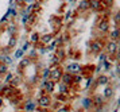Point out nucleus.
I'll use <instances>...</instances> for the list:
<instances>
[{"instance_id":"obj_1","label":"nucleus","mask_w":120,"mask_h":112,"mask_svg":"<svg viewBox=\"0 0 120 112\" xmlns=\"http://www.w3.org/2000/svg\"><path fill=\"white\" fill-rule=\"evenodd\" d=\"M64 74V68L61 65H53L50 68V80H53L54 82H60L61 77Z\"/></svg>"},{"instance_id":"obj_2","label":"nucleus","mask_w":120,"mask_h":112,"mask_svg":"<svg viewBox=\"0 0 120 112\" xmlns=\"http://www.w3.org/2000/svg\"><path fill=\"white\" fill-rule=\"evenodd\" d=\"M51 103H53V100H51V96H50V95H47V93L41 95V96L38 97V100H37L38 107H45V108H50Z\"/></svg>"},{"instance_id":"obj_3","label":"nucleus","mask_w":120,"mask_h":112,"mask_svg":"<svg viewBox=\"0 0 120 112\" xmlns=\"http://www.w3.org/2000/svg\"><path fill=\"white\" fill-rule=\"evenodd\" d=\"M31 62H33V61H31L30 57H22L20 61H19V65H18V73H19V74L23 73V72H24V70L31 65Z\"/></svg>"},{"instance_id":"obj_4","label":"nucleus","mask_w":120,"mask_h":112,"mask_svg":"<svg viewBox=\"0 0 120 112\" xmlns=\"http://www.w3.org/2000/svg\"><path fill=\"white\" fill-rule=\"evenodd\" d=\"M37 107H38L37 101L33 100V99H28V100H26L24 104H23V112H35Z\"/></svg>"},{"instance_id":"obj_5","label":"nucleus","mask_w":120,"mask_h":112,"mask_svg":"<svg viewBox=\"0 0 120 112\" xmlns=\"http://www.w3.org/2000/svg\"><path fill=\"white\" fill-rule=\"evenodd\" d=\"M103 49H104V45H103L101 41L94 39V41L90 42V51H92L93 54H100L103 51Z\"/></svg>"},{"instance_id":"obj_6","label":"nucleus","mask_w":120,"mask_h":112,"mask_svg":"<svg viewBox=\"0 0 120 112\" xmlns=\"http://www.w3.org/2000/svg\"><path fill=\"white\" fill-rule=\"evenodd\" d=\"M105 51L108 55H115L117 53V41H109L105 45Z\"/></svg>"},{"instance_id":"obj_7","label":"nucleus","mask_w":120,"mask_h":112,"mask_svg":"<svg viewBox=\"0 0 120 112\" xmlns=\"http://www.w3.org/2000/svg\"><path fill=\"white\" fill-rule=\"evenodd\" d=\"M97 30L100 32H108L109 30V20L107 19V18H103V19H100L97 23Z\"/></svg>"},{"instance_id":"obj_8","label":"nucleus","mask_w":120,"mask_h":112,"mask_svg":"<svg viewBox=\"0 0 120 112\" xmlns=\"http://www.w3.org/2000/svg\"><path fill=\"white\" fill-rule=\"evenodd\" d=\"M81 69L82 66L80 64H77V62H71L66 66V72H69L71 74H78V73H81Z\"/></svg>"},{"instance_id":"obj_9","label":"nucleus","mask_w":120,"mask_h":112,"mask_svg":"<svg viewBox=\"0 0 120 112\" xmlns=\"http://www.w3.org/2000/svg\"><path fill=\"white\" fill-rule=\"evenodd\" d=\"M73 76L71 73H69V72H66V70H64V74H62V77H61V81L64 82V84H66V85L71 86L73 85Z\"/></svg>"},{"instance_id":"obj_10","label":"nucleus","mask_w":120,"mask_h":112,"mask_svg":"<svg viewBox=\"0 0 120 112\" xmlns=\"http://www.w3.org/2000/svg\"><path fill=\"white\" fill-rule=\"evenodd\" d=\"M6 30H7V32H8L10 35H18V26L14 23V22H11V23H7Z\"/></svg>"},{"instance_id":"obj_11","label":"nucleus","mask_w":120,"mask_h":112,"mask_svg":"<svg viewBox=\"0 0 120 112\" xmlns=\"http://www.w3.org/2000/svg\"><path fill=\"white\" fill-rule=\"evenodd\" d=\"M89 5H90V8L93 11H100L104 7L101 0H89Z\"/></svg>"},{"instance_id":"obj_12","label":"nucleus","mask_w":120,"mask_h":112,"mask_svg":"<svg viewBox=\"0 0 120 112\" xmlns=\"http://www.w3.org/2000/svg\"><path fill=\"white\" fill-rule=\"evenodd\" d=\"M22 81H23V80H22V76L18 73V74H14V77H12L11 82H10V85L14 86V88H18V86L22 84Z\"/></svg>"},{"instance_id":"obj_13","label":"nucleus","mask_w":120,"mask_h":112,"mask_svg":"<svg viewBox=\"0 0 120 112\" xmlns=\"http://www.w3.org/2000/svg\"><path fill=\"white\" fill-rule=\"evenodd\" d=\"M69 92H70V86L64 84L62 81L58 82V93H64V95H69Z\"/></svg>"},{"instance_id":"obj_14","label":"nucleus","mask_w":120,"mask_h":112,"mask_svg":"<svg viewBox=\"0 0 120 112\" xmlns=\"http://www.w3.org/2000/svg\"><path fill=\"white\" fill-rule=\"evenodd\" d=\"M53 38H54V34H43V35H41L39 42L43 43V45H49L53 41Z\"/></svg>"},{"instance_id":"obj_15","label":"nucleus","mask_w":120,"mask_h":112,"mask_svg":"<svg viewBox=\"0 0 120 112\" xmlns=\"http://www.w3.org/2000/svg\"><path fill=\"white\" fill-rule=\"evenodd\" d=\"M39 39H41V34L37 31H34L30 34V39H28V42L31 43V45H37V43H39Z\"/></svg>"},{"instance_id":"obj_16","label":"nucleus","mask_w":120,"mask_h":112,"mask_svg":"<svg viewBox=\"0 0 120 112\" xmlns=\"http://www.w3.org/2000/svg\"><path fill=\"white\" fill-rule=\"evenodd\" d=\"M54 51H55V55H57L61 61H64V59L66 58V51H65V49L62 47V46H58Z\"/></svg>"},{"instance_id":"obj_17","label":"nucleus","mask_w":120,"mask_h":112,"mask_svg":"<svg viewBox=\"0 0 120 112\" xmlns=\"http://www.w3.org/2000/svg\"><path fill=\"white\" fill-rule=\"evenodd\" d=\"M109 38H111V41H119L120 39V28L119 27H116V28H113V30L111 31Z\"/></svg>"},{"instance_id":"obj_18","label":"nucleus","mask_w":120,"mask_h":112,"mask_svg":"<svg viewBox=\"0 0 120 112\" xmlns=\"http://www.w3.org/2000/svg\"><path fill=\"white\" fill-rule=\"evenodd\" d=\"M109 82V78L107 77V76H98L97 80H96V85H108Z\"/></svg>"},{"instance_id":"obj_19","label":"nucleus","mask_w":120,"mask_h":112,"mask_svg":"<svg viewBox=\"0 0 120 112\" xmlns=\"http://www.w3.org/2000/svg\"><path fill=\"white\" fill-rule=\"evenodd\" d=\"M18 43V37L16 35H10V39H8V43H7V47L8 49H14Z\"/></svg>"},{"instance_id":"obj_20","label":"nucleus","mask_w":120,"mask_h":112,"mask_svg":"<svg viewBox=\"0 0 120 112\" xmlns=\"http://www.w3.org/2000/svg\"><path fill=\"white\" fill-rule=\"evenodd\" d=\"M82 107L85 108V109H90L93 107V101L90 97H85L84 100H82Z\"/></svg>"},{"instance_id":"obj_21","label":"nucleus","mask_w":120,"mask_h":112,"mask_svg":"<svg viewBox=\"0 0 120 112\" xmlns=\"http://www.w3.org/2000/svg\"><path fill=\"white\" fill-rule=\"evenodd\" d=\"M92 101H93V105L94 107H97V108H100V107H103V99H101V96H94V97H92Z\"/></svg>"},{"instance_id":"obj_22","label":"nucleus","mask_w":120,"mask_h":112,"mask_svg":"<svg viewBox=\"0 0 120 112\" xmlns=\"http://www.w3.org/2000/svg\"><path fill=\"white\" fill-rule=\"evenodd\" d=\"M90 8V5H89V0H81V3L78 5V11H86Z\"/></svg>"},{"instance_id":"obj_23","label":"nucleus","mask_w":120,"mask_h":112,"mask_svg":"<svg viewBox=\"0 0 120 112\" xmlns=\"http://www.w3.org/2000/svg\"><path fill=\"white\" fill-rule=\"evenodd\" d=\"M7 73H8V65L0 62V76H6Z\"/></svg>"},{"instance_id":"obj_24","label":"nucleus","mask_w":120,"mask_h":112,"mask_svg":"<svg viewBox=\"0 0 120 112\" xmlns=\"http://www.w3.org/2000/svg\"><path fill=\"white\" fill-rule=\"evenodd\" d=\"M112 95H113L112 86H107L105 91H104V97H105V99H109V97H112Z\"/></svg>"},{"instance_id":"obj_25","label":"nucleus","mask_w":120,"mask_h":112,"mask_svg":"<svg viewBox=\"0 0 120 112\" xmlns=\"http://www.w3.org/2000/svg\"><path fill=\"white\" fill-rule=\"evenodd\" d=\"M55 99H57V101H58V103H66V101H68V95H64V93H58Z\"/></svg>"},{"instance_id":"obj_26","label":"nucleus","mask_w":120,"mask_h":112,"mask_svg":"<svg viewBox=\"0 0 120 112\" xmlns=\"http://www.w3.org/2000/svg\"><path fill=\"white\" fill-rule=\"evenodd\" d=\"M50 77V68H45L43 72H42V76H41V80H47Z\"/></svg>"},{"instance_id":"obj_27","label":"nucleus","mask_w":120,"mask_h":112,"mask_svg":"<svg viewBox=\"0 0 120 112\" xmlns=\"http://www.w3.org/2000/svg\"><path fill=\"white\" fill-rule=\"evenodd\" d=\"M23 55H24V51H23L22 49H18L16 51H15V54H14V57H15L16 59H20Z\"/></svg>"},{"instance_id":"obj_28","label":"nucleus","mask_w":120,"mask_h":112,"mask_svg":"<svg viewBox=\"0 0 120 112\" xmlns=\"http://www.w3.org/2000/svg\"><path fill=\"white\" fill-rule=\"evenodd\" d=\"M50 62H51V65H61V62H62V61H61V59L54 54V55L51 57V61H50Z\"/></svg>"},{"instance_id":"obj_29","label":"nucleus","mask_w":120,"mask_h":112,"mask_svg":"<svg viewBox=\"0 0 120 112\" xmlns=\"http://www.w3.org/2000/svg\"><path fill=\"white\" fill-rule=\"evenodd\" d=\"M37 57H38L37 47H33L31 50H30V58H33V61H34V59H37Z\"/></svg>"},{"instance_id":"obj_30","label":"nucleus","mask_w":120,"mask_h":112,"mask_svg":"<svg viewBox=\"0 0 120 112\" xmlns=\"http://www.w3.org/2000/svg\"><path fill=\"white\" fill-rule=\"evenodd\" d=\"M57 47H58V46H57V43H55L54 41H51V42H50V45L46 49H47V51H54Z\"/></svg>"},{"instance_id":"obj_31","label":"nucleus","mask_w":120,"mask_h":112,"mask_svg":"<svg viewBox=\"0 0 120 112\" xmlns=\"http://www.w3.org/2000/svg\"><path fill=\"white\" fill-rule=\"evenodd\" d=\"M12 77H14V73H7L6 74V78H4V84H10L11 82V80H12Z\"/></svg>"},{"instance_id":"obj_32","label":"nucleus","mask_w":120,"mask_h":112,"mask_svg":"<svg viewBox=\"0 0 120 112\" xmlns=\"http://www.w3.org/2000/svg\"><path fill=\"white\" fill-rule=\"evenodd\" d=\"M70 111V108L68 107V105H62V107H60V108H57V109H55V112H69Z\"/></svg>"},{"instance_id":"obj_33","label":"nucleus","mask_w":120,"mask_h":112,"mask_svg":"<svg viewBox=\"0 0 120 112\" xmlns=\"http://www.w3.org/2000/svg\"><path fill=\"white\" fill-rule=\"evenodd\" d=\"M15 1V7H20V8H23L24 7V0H14Z\"/></svg>"},{"instance_id":"obj_34","label":"nucleus","mask_w":120,"mask_h":112,"mask_svg":"<svg viewBox=\"0 0 120 112\" xmlns=\"http://www.w3.org/2000/svg\"><path fill=\"white\" fill-rule=\"evenodd\" d=\"M35 112H50V108H45V107H37Z\"/></svg>"},{"instance_id":"obj_35","label":"nucleus","mask_w":120,"mask_h":112,"mask_svg":"<svg viewBox=\"0 0 120 112\" xmlns=\"http://www.w3.org/2000/svg\"><path fill=\"white\" fill-rule=\"evenodd\" d=\"M30 45H31V43L28 42V41H27V42H24V45H23V46H22V50H23V51H24V53H26V51H27V50H28V47H30Z\"/></svg>"},{"instance_id":"obj_36","label":"nucleus","mask_w":120,"mask_h":112,"mask_svg":"<svg viewBox=\"0 0 120 112\" xmlns=\"http://www.w3.org/2000/svg\"><path fill=\"white\" fill-rule=\"evenodd\" d=\"M86 81H88V82H86V88H89V86H90V85L93 84V77H92V76H89Z\"/></svg>"},{"instance_id":"obj_37","label":"nucleus","mask_w":120,"mask_h":112,"mask_svg":"<svg viewBox=\"0 0 120 112\" xmlns=\"http://www.w3.org/2000/svg\"><path fill=\"white\" fill-rule=\"evenodd\" d=\"M103 64H104V68H105V70H109V68H111V64H109V62L107 61V59L104 61Z\"/></svg>"},{"instance_id":"obj_38","label":"nucleus","mask_w":120,"mask_h":112,"mask_svg":"<svg viewBox=\"0 0 120 112\" xmlns=\"http://www.w3.org/2000/svg\"><path fill=\"white\" fill-rule=\"evenodd\" d=\"M116 73L120 74V62H117V65H116Z\"/></svg>"},{"instance_id":"obj_39","label":"nucleus","mask_w":120,"mask_h":112,"mask_svg":"<svg viewBox=\"0 0 120 112\" xmlns=\"http://www.w3.org/2000/svg\"><path fill=\"white\" fill-rule=\"evenodd\" d=\"M35 0H24V4H33Z\"/></svg>"},{"instance_id":"obj_40","label":"nucleus","mask_w":120,"mask_h":112,"mask_svg":"<svg viewBox=\"0 0 120 112\" xmlns=\"http://www.w3.org/2000/svg\"><path fill=\"white\" fill-rule=\"evenodd\" d=\"M3 101H4V97H3L1 95H0V108L3 107Z\"/></svg>"},{"instance_id":"obj_41","label":"nucleus","mask_w":120,"mask_h":112,"mask_svg":"<svg viewBox=\"0 0 120 112\" xmlns=\"http://www.w3.org/2000/svg\"><path fill=\"white\" fill-rule=\"evenodd\" d=\"M116 55V59H117V62H120V51H117V53L115 54Z\"/></svg>"},{"instance_id":"obj_42","label":"nucleus","mask_w":120,"mask_h":112,"mask_svg":"<svg viewBox=\"0 0 120 112\" xmlns=\"http://www.w3.org/2000/svg\"><path fill=\"white\" fill-rule=\"evenodd\" d=\"M116 20H117V22H120V11L117 12V15H116Z\"/></svg>"},{"instance_id":"obj_43","label":"nucleus","mask_w":120,"mask_h":112,"mask_svg":"<svg viewBox=\"0 0 120 112\" xmlns=\"http://www.w3.org/2000/svg\"><path fill=\"white\" fill-rule=\"evenodd\" d=\"M117 51H120V41L117 42Z\"/></svg>"}]
</instances>
